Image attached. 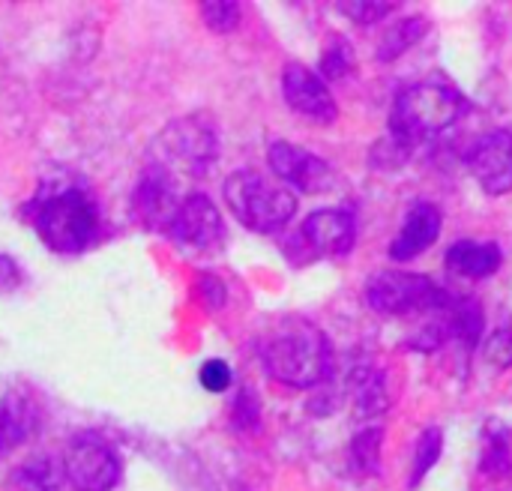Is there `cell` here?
Returning a JSON list of instances; mask_svg holds the SVG:
<instances>
[{"label":"cell","mask_w":512,"mask_h":491,"mask_svg":"<svg viewBox=\"0 0 512 491\" xmlns=\"http://www.w3.org/2000/svg\"><path fill=\"white\" fill-rule=\"evenodd\" d=\"M336 6H339V12H345L357 24H378L381 18H387L396 9L393 0H345Z\"/></svg>","instance_id":"obj_26"},{"label":"cell","mask_w":512,"mask_h":491,"mask_svg":"<svg viewBox=\"0 0 512 491\" xmlns=\"http://www.w3.org/2000/svg\"><path fill=\"white\" fill-rule=\"evenodd\" d=\"M267 159H270L273 174L282 183L294 186L297 192L318 195L333 186V168L321 156L309 153L306 147H297L288 141H273Z\"/></svg>","instance_id":"obj_10"},{"label":"cell","mask_w":512,"mask_h":491,"mask_svg":"<svg viewBox=\"0 0 512 491\" xmlns=\"http://www.w3.org/2000/svg\"><path fill=\"white\" fill-rule=\"evenodd\" d=\"M429 30V21L423 15H408V18H399L393 27L384 30L381 42H378V60L381 63H390V60H399L408 48H414Z\"/></svg>","instance_id":"obj_19"},{"label":"cell","mask_w":512,"mask_h":491,"mask_svg":"<svg viewBox=\"0 0 512 491\" xmlns=\"http://www.w3.org/2000/svg\"><path fill=\"white\" fill-rule=\"evenodd\" d=\"M222 192L231 213L255 234H273L285 228L297 213L294 192L258 171H234Z\"/></svg>","instance_id":"obj_4"},{"label":"cell","mask_w":512,"mask_h":491,"mask_svg":"<svg viewBox=\"0 0 512 491\" xmlns=\"http://www.w3.org/2000/svg\"><path fill=\"white\" fill-rule=\"evenodd\" d=\"M201 297L207 300V309H222L225 306V285L213 276H204L201 285H198Z\"/></svg>","instance_id":"obj_30"},{"label":"cell","mask_w":512,"mask_h":491,"mask_svg":"<svg viewBox=\"0 0 512 491\" xmlns=\"http://www.w3.org/2000/svg\"><path fill=\"white\" fill-rule=\"evenodd\" d=\"M63 474L75 491H111L120 480V459L102 438L78 435L66 450Z\"/></svg>","instance_id":"obj_8"},{"label":"cell","mask_w":512,"mask_h":491,"mask_svg":"<svg viewBox=\"0 0 512 491\" xmlns=\"http://www.w3.org/2000/svg\"><path fill=\"white\" fill-rule=\"evenodd\" d=\"M480 471L492 480H504L512 474V435L498 420L486 423L483 447H480Z\"/></svg>","instance_id":"obj_18"},{"label":"cell","mask_w":512,"mask_h":491,"mask_svg":"<svg viewBox=\"0 0 512 491\" xmlns=\"http://www.w3.org/2000/svg\"><path fill=\"white\" fill-rule=\"evenodd\" d=\"M441 453H444V432L432 426V429H426L420 435V444H417V453H414V465H411V477H408V489H417L426 480V474L438 465Z\"/></svg>","instance_id":"obj_23"},{"label":"cell","mask_w":512,"mask_h":491,"mask_svg":"<svg viewBox=\"0 0 512 491\" xmlns=\"http://www.w3.org/2000/svg\"><path fill=\"white\" fill-rule=\"evenodd\" d=\"M501 264H504V252L498 243L489 240H459L447 249V267L471 282L495 276Z\"/></svg>","instance_id":"obj_16"},{"label":"cell","mask_w":512,"mask_h":491,"mask_svg":"<svg viewBox=\"0 0 512 491\" xmlns=\"http://www.w3.org/2000/svg\"><path fill=\"white\" fill-rule=\"evenodd\" d=\"M450 300V291L438 288L429 276L378 270L366 282V303L387 318H402L414 312H441Z\"/></svg>","instance_id":"obj_5"},{"label":"cell","mask_w":512,"mask_h":491,"mask_svg":"<svg viewBox=\"0 0 512 491\" xmlns=\"http://www.w3.org/2000/svg\"><path fill=\"white\" fill-rule=\"evenodd\" d=\"M357 66V57H354V45L348 39H333L324 54H321V78H330V81H339V78H348Z\"/></svg>","instance_id":"obj_24"},{"label":"cell","mask_w":512,"mask_h":491,"mask_svg":"<svg viewBox=\"0 0 512 491\" xmlns=\"http://www.w3.org/2000/svg\"><path fill=\"white\" fill-rule=\"evenodd\" d=\"M198 378H201V387L207 393H225L231 387V369H228L225 360H207L201 366V375Z\"/></svg>","instance_id":"obj_28"},{"label":"cell","mask_w":512,"mask_h":491,"mask_svg":"<svg viewBox=\"0 0 512 491\" xmlns=\"http://www.w3.org/2000/svg\"><path fill=\"white\" fill-rule=\"evenodd\" d=\"M156 147H159L156 165H162V168L180 165V168H183L186 174H192V177H204V174L210 171V165L216 162V156H219L216 129H213V123H207L201 114L174 120V123L159 135Z\"/></svg>","instance_id":"obj_6"},{"label":"cell","mask_w":512,"mask_h":491,"mask_svg":"<svg viewBox=\"0 0 512 491\" xmlns=\"http://www.w3.org/2000/svg\"><path fill=\"white\" fill-rule=\"evenodd\" d=\"M303 240L327 258H342L357 243V222L342 207H324L306 216L303 222Z\"/></svg>","instance_id":"obj_13"},{"label":"cell","mask_w":512,"mask_h":491,"mask_svg":"<svg viewBox=\"0 0 512 491\" xmlns=\"http://www.w3.org/2000/svg\"><path fill=\"white\" fill-rule=\"evenodd\" d=\"M27 216L39 240L60 255L84 252L99 234L96 201L81 183L72 180L51 183L48 189L42 186L27 204Z\"/></svg>","instance_id":"obj_2"},{"label":"cell","mask_w":512,"mask_h":491,"mask_svg":"<svg viewBox=\"0 0 512 491\" xmlns=\"http://www.w3.org/2000/svg\"><path fill=\"white\" fill-rule=\"evenodd\" d=\"M381 447H384V429L381 426H369L363 432H357V438L351 441V465L357 474L372 477L381 471Z\"/></svg>","instance_id":"obj_22"},{"label":"cell","mask_w":512,"mask_h":491,"mask_svg":"<svg viewBox=\"0 0 512 491\" xmlns=\"http://www.w3.org/2000/svg\"><path fill=\"white\" fill-rule=\"evenodd\" d=\"M180 207L177 186L168 168L162 165H147L138 177V186L132 192V213L144 228H168Z\"/></svg>","instance_id":"obj_12"},{"label":"cell","mask_w":512,"mask_h":491,"mask_svg":"<svg viewBox=\"0 0 512 491\" xmlns=\"http://www.w3.org/2000/svg\"><path fill=\"white\" fill-rule=\"evenodd\" d=\"M465 108L468 102L453 84L435 78L420 81L396 96L390 114V132L399 144L411 150L414 144L432 141L435 135L447 132L465 114Z\"/></svg>","instance_id":"obj_3"},{"label":"cell","mask_w":512,"mask_h":491,"mask_svg":"<svg viewBox=\"0 0 512 491\" xmlns=\"http://www.w3.org/2000/svg\"><path fill=\"white\" fill-rule=\"evenodd\" d=\"M18 285H21V270H18V264H15L9 255L0 252V294H9V291H15Z\"/></svg>","instance_id":"obj_31"},{"label":"cell","mask_w":512,"mask_h":491,"mask_svg":"<svg viewBox=\"0 0 512 491\" xmlns=\"http://www.w3.org/2000/svg\"><path fill=\"white\" fill-rule=\"evenodd\" d=\"M438 237H441V210L429 201H417L405 213L402 231L390 243V258L399 264L414 261L417 255L429 252Z\"/></svg>","instance_id":"obj_14"},{"label":"cell","mask_w":512,"mask_h":491,"mask_svg":"<svg viewBox=\"0 0 512 491\" xmlns=\"http://www.w3.org/2000/svg\"><path fill=\"white\" fill-rule=\"evenodd\" d=\"M39 429V405L27 390L0 396V456L30 441Z\"/></svg>","instance_id":"obj_15"},{"label":"cell","mask_w":512,"mask_h":491,"mask_svg":"<svg viewBox=\"0 0 512 491\" xmlns=\"http://www.w3.org/2000/svg\"><path fill=\"white\" fill-rule=\"evenodd\" d=\"M468 168L480 189L492 198L512 192V132L510 129H495L483 135L471 153H468Z\"/></svg>","instance_id":"obj_11"},{"label":"cell","mask_w":512,"mask_h":491,"mask_svg":"<svg viewBox=\"0 0 512 491\" xmlns=\"http://www.w3.org/2000/svg\"><path fill=\"white\" fill-rule=\"evenodd\" d=\"M201 18L213 33H231L240 24V3H234V0L201 3Z\"/></svg>","instance_id":"obj_25"},{"label":"cell","mask_w":512,"mask_h":491,"mask_svg":"<svg viewBox=\"0 0 512 491\" xmlns=\"http://www.w3.org/2000/svg\"><path fill=\"white\" fill-rule=\"evenodd\" d=\"M234 423L240 426V429H258V414H261V408H258V399L249 393V390H243L240 396H237V402H234Z\"/></svg>","instance_id":"obj_29"},{"label":"cell","mask_w":512,"mask_h":491,"mask_svg":"<svg viewBox=\"0 0 512 491\" xmlns=\"http://www.w3.org/2000/svg\"><path fill=\"white\" fill-rule=\"evenodd\" d=\"M261 360L273 381L294 390H312L333 375L330 339L306 318H282L261 342Z\"/></svg>","instance_id":"obj_1"},{"label":"cell","mask_w":512,"mask_h":491,"mask_svg":"<svg viewBox=\"0 0 512 491\" xmlns=\"http://www.w3.org/2000/svg\"><path fill=\"white\" fill-rule=\"evenodd\" d=\"M165 231L186 252H213L225 243L222 213L204 192L186 195Z\"/></svg>","instance_id":"obj_7"},{"label":"cell","mask_w":512,"mask_h":491,"mask_svg":"<svg viewBox=\"0 0 512 491\" xmlns=\"http://www.w3.org/2000/svg\"><path fill=\"white\" fill-rule=\"evenodd\" d=\"M354 405L360 417H378L387 411V393H384V378L372 369H363L354 375Z\"/></svg>","instance_id":"obj_21"},{"label":"cell","mask_w":512,"mask_h":491,"mask_svg":"<svg viewBox=\"0 0 512 491\" xmlns=\"http://www.w3.org/2000/svg\"><path fill=\"white\" fill-rule=\"evenodd\" d=\"M486 360L495 369H510L512 366V324L498 327L489 339H486Z\"/></svg>","instance_id":"obj_27"},{"label":"cell","mask_w":512,"mask_h":491,"mask_svg":"<svg viewBox=\"0 0 512 491\" xmlns=\"http://www.w3.org/2000/svg\"><path fill=\"white\" fill-rule=\"evenodd\" d=\"M282 96L291 111L315 123H333L339 117V108L327 81L303 63H288L282 69Z\"/></svg>","instance_id":"obj_9"},{"label":"cell","mask_w":512,"mask_h":491,"mask_svg":"<svg viewBox=\"0 0 512 491\" xmlns=\"http://www.w3.org/2000/svg\"><path fill=\"white\" fill-rule=\"evenodd\" d=\"M444 312V330L447 336L459 339L462 345L474 348L480 339H483V309L480 303L468 300V297H453L447 300V306L441 309Z\"/></svg>","instance_id":"obj_17"},{"label":"cell","mask_w":512,"mask_h":491,"mask_svg":"<svg viewBox=\"0 0 512 491\" xmlns=\"http://www.w3.org/2000/svg\"><path fill=\"white\" fill-rule=\"evenodd\" d=\"M12 491H63V474L51 459H30L9 477Z\"/></svg>","instance_id":"obj_20"}]
</instances>
